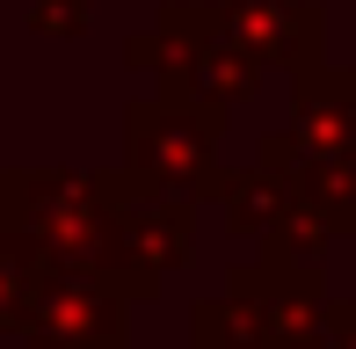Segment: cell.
<instances>
[{
  "instance_id": "obj_1",
  "label": "cell",
  "mask_w": 356,
  "mask_h": 349,
  "mask_svg": "<svg viewBox=\"0 0 356 349\" xmlns=\"http://www.w3.org/2000/svg\"><path fill=\"white\" fill-rule=\"evenodd\" d=\"M124 51H131V66L160 73L168 102L211 109V117H225L240 95H254V81H262V66L218 29V8H189V0H168L160 22L145 37H131Z\"/></svg>"
},
{
  "instance_id": "obj_2",
  "label": "cell",
  "mask_w": 356,
  "mask_h": 349,
  "mask_svg": "<svg viewBox=\"0 0 356 349\" xmlns=\"http://www.w3.org/2000/svg\"><path fill=\"white\" fill-rule=\"evenodd\" d=\"M124 146H131V174L168 197L197 204V197H218L225 189V168H218V117L211 109H189V102H131L124 117Z\"/></svg>"
},
{
  "instance_id": "obj_3",
  "label": "cell",
  "mask_w": 356,
  "mask_h": 349,
  "mask_svg": "<svg viewBox=\"0 0 356 349\" xmlns=\"http://www.w3.org/2000/svg\"><path fill=\"white\" fill-rule=\"evenodd\" d=\"M22 335L29 349H124V298L95 269L44 262L29 313H22Z\"/></svg>"
},
{
  "instance_id": "obj_4",
  "label": "cell",
  "mask_w": 356,
  "mask_h": 349,
  "mask_svg": "<svg viewBox=\"0 0 356 349\" xmlns=\"http://www.w3.org/2000/svg\"><path fill=\"white\" fill-rule=\"evenodd\" d=\"M291 146H298V161L320 189L356 204V81L342 66H320V58L298 66V131H291Z\"/></svg>"
},
{
  "instance_id": "obj_5",
  "label": "cell",
  "mask_w": 356,
  "mask_h": 349,
  "mask_svg": "<svg viewBox=\"0 0 356 349\" xmlns=\"http://www.w3.org/2000/svg\"><path fill=\"white\" fill-rule=\"evenodd\" d=\"M254 320H262L269 349H327V298H320V262H298L269 247L254 269H240Z\"/></svg>"
},
{
  "instance_id": "obj_6",
  "label": "cell",
  "mask_w": 356,
  "mask_h": 349,
  "mask_svg": "<svg viewBox=\"0 0 356 349\" xmlns=\"http://www.w3.org/2000/svg\"><path fill=\"white\" fill-rule=\"evenodd\" d=\"M218 29L254 66H305V58H320V8H305V0H218Z\"/></svg>"
},
{
  "instance_id": "obj_7",
  "label": "cell",
  "mask_w": 356,
  "mask_h": 349,
  "mask_svg": "<svg viewBox=\"0 0 356 349\" xmlns=\"http://www.w3.org/2000/svg\"><path fill=\"white\" fill-rule=\"evenodd\" d=\"M189 342L197 349H269L262 320H254L248 298H211V306L189 313Z\"/></svg>"
},
{
  "instance_id": "obj_8",
  "label": "cell",
  "mask_w": 356,
  "mask_h": 349,
  "mask_svg": "<svg viewBox=\"0 0 356 349\" xmlns=\"http://www.w3.org/2000/svg\"><path fill=\"white\" fill-rule=\"evenodd\" d=\"M37 277H44V247L37 241L15 247V233H8V241H0V335H22V313H29Z\"/></svg>"
},
{
  "instance_id": "obj_9",
  "label": "cell",
  "mask_w": 356,
  "mask_h": 349,
  "mask_svg": "<svg viewBox=\"0 0 356 349\" xmlns=\"http://www.w3.org/2000/svg\"><path fill=\"white\" fill-rule=\"evenodd\" d=\"M37 29L44 37H80L88 29V0H37Z\"/></svg>"
},
{
  "instance_id": "obj_10",
  "label": "cell",
  "mask_w": 356,
  "mask_h": 349,
  "mask_svg": "<svg viewBox=\"0 0 356 349\" xmlns=\"http://www.w3.org/2000/svg\"><path fill=\"white\" fill-rule=\"evenodd\" d=\"M327 349H356V306H327Z\"/></svg>"
}]
</instances>
